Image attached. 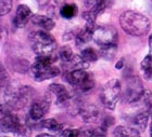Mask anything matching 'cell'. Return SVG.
I'll return each instance as SVG.
<instances>
[{
  "label": "cell",
  "instance_id": "603a6c76",
  "mask_svg": "<svg viewBox=\"0 0 152 137\" xmlns=\"http://www.w3.org/2000/svg\"><path fill=\"white\" fill-rule=\"evenodd\" d=\"M80 55L83 56V58L85 59L86 62L88 63L97 62V59H98V53L92 48H86V49H84L82 51Z\"/></svg>",
  "mask_w": 152,
  "mask_h": 137
},
{
  "label": "cell",
  "instance_id": "4fadbf2b",
  "mask_svg": "<svg viewBox=\"0 0 152 137\" xmlns=\"http://www.w3.org/2000/svg\"><path fill=\"white\" fill-rule=\"evenodd\" d=\"M33 13L32 10L29 9V6H27L26 4H20L16 9L15 16L13 19V23L16 27L23 28L24 26H26V24L32 21Z\"/></svg>",
  "mask_w": 152,
  "mask_h": 137
},
{
  "label": "cell",
  "instance_id": "44dd1931",
  "mask_svg": "<svg viewBox=\"0 0 152 137\" xmlns=\"http://www.w3.org/2000/svg\"><path fill=\"white\" fill-rule=\"evenodd\" d=\"M117 52V43L115 44H108V45H102L100 47V55L104 59L111 61L115 57Z\"/></svg>",
  "mask_w": 152,
  "mask_h": 137
},
{
  "label": "cell",
  "instance_id": "d6a6232c",
  "mask_svg": "<svg viewBox=\"0 0 152 137\" xmlns=\"http://www.w3.org/2000/svg\"><path fill=\"white\" fill-rule=\"evenodd\" d=\"M38 137H50L51 134H46V133H40V134L37 135Z\"/></svg>",
  "mask_w": 152,
  "mask_h": 137
},
{
  "label": "cell",
  "instance_id": "ac0fdd59",
  "mask_svg": "<svg viewBox=\"0 0 152 137\" xmlns=\"http://www.w3.org/2000/svg\"><path fill=\"white\" fill-rule=\"evenodd\" d=\"M69 67V70L72 69H87L89 66V63L86 62L85 59L83 58L82 55H75L74 54L72 59L67 63L66 65H64V67Z\"/></svg>",
  "mask_w": 152,
  "mask_h": 137
},
{
  "label": "cell",
  "instance_id": "f546056e",
  "mask_svg": "<svg viewBox=\"0 0 152 137\" xmlns=\"http://www.w3.org/2000/svg\"><path fill=\"white\" fill-rule=\"evenodd\" d=\"M143 76H145V78L148 79V80H151L152 79V66L151 67H149L148 69H146V70H143Z\"/></svg>",
  "mask_w": 152,
  "mask_h": 137
},
{
  "label": "cell",
  "instance_id": "6da1fadb",
  "mask_svg": "<svg viewBox=\"0 0 152 137\" xmlns=\"http://www.w3.org/2000/svg\"><path fill=\"white\" fill-rule=\"evenodd\" d=\"M120 25L125 32L133 37H141L148 34L151 23L148 16L133 10L125 11L120 16Z\"/></svg>",
  "mask_w": 152,
  "mask_h": 137
},
{
  "label": "cell",
  "instance_id": "ffe728a7",
  "mask_svg": "<svg viewBox=\"0 0 152 137\" xmlns=\"http://www.w3.org/2000/svg\"><path fill=\"white\" fill-rule=\"evenodd\" d=\"M77 6L74 3H67L63 4L60 9V15L65 19H71L75 17L77 14Z\"/></svg>",
  "mask_w": 152,
  "mask_h": 137
},
{
  "label": "cell",
  "instance_id": "ba28073f",
  "mask_svg": "<svg viewBox=\"0 0 152 137\" xmlns=\"http://www.w3.org/2000/svg\"><path fill=\"white\" fill-rule=\"evenodd\" d=\"M92 40L98 44L99 47L108 45V44H115L118 40L117 30L111 25L96 26L94 30Z\"/></svg>",
  "mask_w": 152,
  "mask_h": 137
},
{
  "label": "cell",
  "instance_id": "d6986e66",
  "mask_svg": "<svg viewBox=\"0 0 152 137\" xmlns=\"http://www.w3.org/2000/svg\"><path fill=\"white\" fill-rule=\"evenodd\" d=\"M41 126L46 130L50 132H53L56 134L61 135V133L63 132V125L59 123L56 119H47L41 123Z\"/></svg>",
  "mask_w": 152,
  "mask_h": 137
},
{
  "label": "cell",
  "instance_id": "4316f807",
  "mask_svg": "<svg viewBox=\"0 0 152 137\" xmlns=\"http://www.w3.org/2000/svg\"><path fill=\"white\" fill-rule=\"evenodd\" d=\"M151 66H152V54L149 53L142 59V62L140 64V67H141V70L143 71V70L148 69L149 67H151Z\"/></svg>",
  "mask_w": 152,
  "mask_h": 137
},
{
  "label": "cell",
  "instance_id": "1f68e13d",
  "mask_svg": "<svg viewBox=\"0 0 152 137\" xmlns=\"http://www.w3.org/2000/svg\"><path fill=\"white\" fill-rule=\"evenodd\" d=\"M149 50H150V53L152 54V34L149 36Z\"/></svg>",
  "mask_w": 152,
  "mask_h": 137
},
{
  "label": "cell",
  "instance_id": "9a60e30c",
  "mask_svg": "<svg viewBox=\"0 0 152 137\" xmlns=\"http://www.w3.org/2000/svg\"><path fill=\"white\" fill-rule=\"evenodd\" d=\"M32 23L35 26H38V27L42 28V29H45V30L47 31L52 30L54 28V26H56V22L51 17L46 15H40V14L33 15Z\"/></svg>",
  "mask_w": 152,
  "mask_h": 137
},
{
  "label": "cell",
  "instance_id": "7a4b0ae2",
  "mask_svg": "<svg viewBox=\"0 0 152 137\" xmlns=\"http://www.w3.org/2000/svg\"><path fill=\"white\" fill-rule=\"evenodd\" d=\"M59 58V55H37L35 62L29 68V72L32 78L37 82L45 81L48 79H52L59 76L60 69L59 67L54 66V63Z\"/></svg>",
  "mask_w": 152,
  "mask_h": 137
},
{
  "label": "cell",
  "instance_id": "836d02e7",
  "mask_svg": "<svg viewBox=\"0 0 152 137\" xmlns=\"http://www.w3.org/2000/svg\"><path fill=\"white\" fill-rule=\"evenodd\" d=\"M150 136H152V111H151V119H150Z\"/></svg>",
  "mask_w": 152,
  "mask_h": 137
},
{
  "label": "cell",
  "instance_id": "8992f818",
  "mask_svg": "<svg viewBox=\"0 0 152 137\" xmlns=\"http://www.w3.org/2000/svg\"><path fill=\"white\" fill-rule=\"evenodd\" d=\"M65 81L80 92H88L95 87V79L86 69H72L65 75Z\"/></svg>",
  "mask_w": 152,
  "mask_h": 137
},
{
  "label": "cell",
  "instance_id": "5b68a950",
  "mask_svg": "<svg viewBox=\"0 0 152 137\" xmlns=\"http://www.w3.org/2000/svg\"><path fill=\"white\" fill-rule=\"evenodd\" d=\"M7 106V105H6ZM10 107L1 105V130L2 132H12L19 135H27L29 133V128L25 123H23L18 115H13L9 110Z\"/></svg>",
  "mask_w": 152,
  "mask_h": 137
},
{
  "label": "cell",
  "instance_id": "cb8c5ba5",
  "mask_svg": "<svg viewBox=\"0 0 152 137\" xmlns=\"http://www.w3.org/2000/svg\"><path fill=\"white\" fill-rule=\"evenodd\" d=\"M12 67L15 69V71L19 72H25L27 71V69L31 68L26 59H18L16 62H12Z\"/></svg>",
  "mask_w": 152,
  "mask_h": 137
},
{
  "label": "cell",
  "instance_id": "e0dca14e",
  "mask_svg": "<svg viewBox=\"0 0 152 137\" xmlns=\"http://www.w3.org/2000/svg\"><path fill=\"white\" fill-rule=\"evenodd\" d=\"M113 135L117 137H128V136H139L140 132L136 128H134L133 126H124V125H120L114 128Z\"/></svg>",
  "mask_w": 152,
  "mask_h": 137
},
{
  "label": "cell",
  "instance_id": "8fae6325",
  "mask_svg": "<svg viewBox=\"0 0 152 137\" xmlns=\"http://www.w3.org/2000/svg\"><path fill=\"white\" fill-rule=\"evenodd\" d=\"M49 108H50L49 100H36L29 107V117L33 121H40L45 115L49 111Z\"/></svg>",
  "mask_w": 152,
  "mask_h": 137
},
{
  "label": "cell",
  "instance_id": "d4e9b609",
  "mask_svg": "<svg viewBox=\"0 0 152 137\" xmlns=\"http://www.w3.org/2000/svg\"><path fill=\"white\" fill-rule=\"evenodd\" d=\"M13 1L12 0H1L0 1V15L4 16L12 10Z\"/></svg>",
  "mask_w": 152,
  "mask_h": 137
},
{
  "label": "cell",
  "instance_id": "52a82bcc",
  "mask_svg": "<svg viewBox=\"0 0 152 137\" xmlns=\"http://www.w3.org/2000/svg\"><path fill=\"white\" fill-rule=\"evenodd\" d=\"M121 83L117 79H111L103 85L100 93V100L107 109L113 110L121 96Z\"/></svg>",
  "mask_w": 152,
  "mask_h": 137
},
{
  "label": "cell",
  "instance_id": "83f0119b",
  "mask_svg": "<svg viewBox=\"0 0 152 137\" xmlns=\"http://www.w3.org/2000/svg\"><path fill=\"white\" fill-rule=\"evenodd\" d=\"M9 82H10V76L8 75V72L4 70L3 66H1V87H2V89L8 87V85H9Z\"/></svg>",
  "mask_w": 152,
  "mask_h": 137
},
{
  "label": "cell",
  "instance_id": "30bf717a",
  "mask_svg": "<svg viewBox=\"0 0 152 137\" xmlns=\"http://www.w3.org/2000/svg\"><path fill=\"white\" fill-rule=\"evenodd\" d=\"M48 91L53 96L54 103L57 104V105L63 106V105L70 104L71 102L70 92L67 91V89L64 85L59 83H52L48 87Z\"/></svg>",
  "mask_w": 152,
  "mask_h": 137
},
{
  "label": "cell",
  "instance_id": "484cf974",
  "mask_svg": "<svg viewBox=\"0 0 152 137\" xmlns=\"http://www.w3.org/2000/svg\"><path fill=\"white\" fill-rule=\"evenodd\" d=\"M61 136H63V137L80 136V130H76V128H65V130H63V132L61 133Z\"/></svg>",
  "mask_w": 152,
  "mask_h": 137
},
{
  "label": "cell",
  "instance_id": "f1b7e54d",
  "mask_svg": "<svg viewBox=\"0 0 152 137\" xmlns=\"http://www.w3.org/2000/svg\"><path fill=\"white\" fill-rule=\"evenodd\" d=\"M114 124V119L112 117H105L103 122H102V126H104L105 128H108L109 126Z\"/></svg>",
  "mask_w": 152,
  "mask_h": 137
},
{
  "label": "cell",
  "instance_id": "7402d4cb",
  "mask_svg": "<svg viewBox=\"0 0 152 137\" xmlns=\"http://www.w3.org/2000/svg\"><path fill=\"white\" fill-rule=\"evenodd\" d=\"M58 55H59V59L62 62V64H63V66H64V65H66L67 63L72 59L74 53H73V51H72L70 45H64V47H62L60 49Z\"/></svg>",
  "mask_w": 152,
  "mask_h": 137
},
{
  "label": "cell",
  "instance_id": "3957f363",
  "mask_svg": "<svg viewBox=\"0 0 152 137\" xmlns=\"http://www.w3.org/2000/svg\"><path fill=\"white\" fill-rule=\"evenodd\" d=\"M28 40L33 51L37 55H50L58 49L57 40L47 30H35L31 32Z\"/></svg>",
  "mask_w": 152,
  "mask_h": 137
},
{
  "label": "cell",
  "instance_id": "2e32d148",
  "mask_svg": "<svg viewBox=\"0 0 152 137\" xmlns=\"http://www.w3.org/2000/svg\"><path fill=\"white\" fill-rule=\"evenodd\" d=\"M148 120H149V112L148 111H141L139 113H137L133 118L132 122H130V126H133L134 128H136L141 133L146 130L147 124H148Z\"/></svg>",
  "mask_w": 152,
  "mask_h": 137
},
{
  "label": "cell",
  "instance_id": "277c9868",
  "mask_svg": "<svg viewBox=\"0 0 152 137\" xmlns=\"http://www.w3.org/2000/svg\"><path fill=\"white\" fill-rule=\"evenodd\" d=\"M4 90V100L7 106L12 109H22L31 100L32 89L23 85H8Z\"/></svg>",
  "mask_w": 152,
  "mask_h": 137
},
{
  "label": "cell",
  "instance_id": "9c48e42d",
  "mask_svg": "<svg viewBox=\"0 0 152 137\" xmlns=\"http://www.w3.org/2000/svg\"><path fill=\"white\" fill-rule=\"evenodd\" d=\"M146 90L143 89L142 83L139 78H129L126 83V90L124 93V100L128 104H135L141 100L145 96Z\"/></svg>",
  "mask_w": 152,
  "mask_h": 137
},
{
  "label": "cell",
  "instance_id": "7c38bea8",
  "mask_svg": "<svg viewBox=\"0 0 152 137\" xmlns=\"http://www.w3.org/2000/svg\"><path fill=\"white\" fill-rule=\"evenodd\" d=\"M78 113L85 122L94 123V122H97V120H98L100 111H99L98 107L96 106L95 104L86 103L79 105Z\"/></svg>",
  "mask_w": 152,
  "mask_h": 137
},
{
  "label": "cell",
  "instance_id": "5bb4252c",
  "mask_svg": "<svg viewBox=\"0 0 152 137\" xmlns=\"http://www.w3.org/2000/svg\"><path fill=\"white\" fill-rule=\"evenodd\" d=\"M95 23H87L86 26L83 29L76 32L75 35V41L77 45H82V44L87 43L88 41L92 39L94 36V30H95Z\"/></svg>",
  "mask_w": 152,
  "mask_h": 137
},
{
  "label": "cell",
  "instance_id": "4dcf8cb0",
  "mask_svg": "<svg viewBox=\"0 0 152 137\" xmlns=\"http://www.w3.org/2000/svg\"><path fill=\"white\" fill-rule=\"evenodd\" d=\"M123 65H124V59L122 58V59L120 61V62H118V63L116 64V65H115V68H116V69H121L122 67H123Z\"/></svg>",
  "mask_w": 152,
  "mask_h": 137
}]
</instances>
